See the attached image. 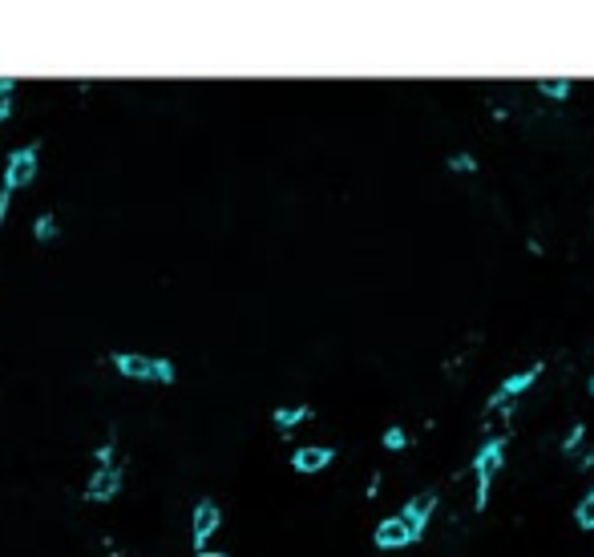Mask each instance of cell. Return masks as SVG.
<instances>
[{"label":"cell","instance_id":"obj_9","mask_svg":"<svg viewBox=\"0 0 594 557\" xmlns=\"http://www.w3.org/2000/svg\"><path fill=\"white\" fill-rule=\"evenodd\" d=\"M122 489V468H98L85 484V500H114Z\"/></svg>","mask_w":594,"mask_h":557},{"label":"cell","instance_id":"obj_3","mask_svg":"<svg viewBox=\"0 0 594 557\" xmlns=\"http://www.w3.org/2000/svg\"><path fill=\"white\" fill-rule=\"evenodd\" d=\"M432 509H437V492H416L413 500H405V509H400V521L408 525V533H413V541L424 537V529H429L432 521Z\"/></svg>","mask_w":594,"mask_h":557},{"label":"cell","instance_id":"obj_12","mask_svg":"<svg viewBox=\"0 0 594 557\" xmlns=\"http://www.w3.org/2000/svg\"><path fill=\"white\" fill-rule=\"evenodd\" d=\"M574 521H578V529H586V533L594 529V489L586 492L582 500H578V509H574Z\"/></svg>","mask_w":594,"mask_h":557},{"label":"cell","instance_id":"obj_21","mask_svg":"<svg viewBox=\"0 0 594 557\" xmlns=\"http://www.w3.org/2000/svg\"><path fill=\"white\" fill-rule=\"evenodd\" d=\"M590 396H594V376H590Z\"/></svg>","mask_w":594,"mask_h":557},{"label":"cell","instance_id":"obj_4","mask_svg":"<svg viewBox=\"0 0 594 557\" xmlns=\"http://www.w3.org/2000/svg\"><path fill=\"white\" fill-rule=\"evenodd\" d=\"M542 376V363H534V368H526V371H518V376H505L502 379V387H497L494 396H489V408H502L505 400H518L526 387H534V379Z\"/></svg>","mask_w":594,"mask_h":557},{"label":"cell","instance_id":"obj_2","mask_svg":"<svg viewBox=\"0 0 594 557\" xmlns=\"http://www.w3.org/2000/svg\"><path fill=\"white\" fill-rule=\"evenodd\" d=\"M37 166H41V145H21V150H13L9 161H4V186H0V190L4 194L25 190V186L37 178Z\"/></svg>","mask_w":594,"mask_h":557},{"label":"cell","instance_id":"obj_18","mask_svg":"<svg viewBox=\"0 0 594 557\" xmlns=\"http://www.w3.org/2000/svg\"><path fill=\"white\" fill-rule=\"evenodd\" d=\"M582 436H586V424H574V428H570V436H566V440H562V452H566V457H570V452H574L578 444H582Z\"/></svg>","mask_w":594,"mask_h":557},{"label":"cell","instance_id":"obj_5","mask_svg":"<svg viewBox=\"0 0 594 557\" xmlns=\"http://www.w3.org/2000/svg\"><path fill=\"white\" fill-rule=\"evenodd\" d=\"M332 460H336V448H328V444H303V448L292 452L295 473H324Z\"/></svg>","mask_w":594,"mask_h":557},{"label":"cell","instance_id":"obj_19","mask_svg":"<svg viewBox=\"0 0 594 557\" xmlns=\"http://www.w3.org/2000/svg\"><path fill=\"white\" fill-rule=\"evenodd\" d=\"M93 460H98V468H114V440L101 444V448L93 452Z\"/></svg>","mask_w":594,"mask_h":557},{"label":"cell","instance_id":"obj_17","mask_svg":"<svg viewBox=\"0 0 594 557\" xmlns=\"http://www.w3.org/2000/svg\"><path fill=\"white\" fill-rule=\"evenodd\" d=\"M405 444H408V436H405V428H400V424L384 428V448H405Z\"/></svg>","mask_w":594,"mask_h":557},{"label":"cell","instance_id":"obj_15","mask_svg":"<svg viewBox=\"0 0 594 557\" xmlns=\"http://www.w3.org/2000/svg\"><path fill=\"white\" fill-rule=\"evenodd\" d=\"M13 89H17V81H13V77H0V121L13 113Z\"/></svg>","mask_w":594,"mask_h":557},{"label":"cell","instance_id":"obj_13","mask_svg":"<svg viewBox=\"0 0 594 557\" xmlns=\"http://www.w3.org/2000/svg\"><path fill=\"white\" fill-rule=\"evenodd\" d=\"M33 239H37V242L57 239V218H53V214H41V218H37V222H33Z\"/></svg>","mask_w":594,"mask_h":557},{"label":"cell","instance_id":"obj_8","mask_svg":"<svg viewBox=\"0 0 594 557\" xmlns=\"http://www.w3.org/2000/svg\"><path fill=\"white\" fill-rule=\"evenodd\" d=\"M372 541H376V549H405V545H413V533H408V525L400 517H384L376 525Z\"/></svg>","mask_w":594,"mask_h":557},{"label":"cell","instance_id":"obj_10","mask_svg":"<svg viewBox=\"0 0 594 557\" xmlns=\"http://www.w3.org/2000/svg\"><path fill=\"white\" fill-rule=\"evenodd\" d=\"M271 420H275L279 432H292V428H300L303 420H311V408H308V404H295V408H275V412H271Z\"/></svg>","mask_w":594,"mask_h":557},{"label":"cell","instance_id":"obj_14","mask_svg":"<svg viewBox=\"0 0 594 557\" xmlns=\"http://www.w3.org/2000/svg\"><path fill=\"white\" fill-rule=\"evenodd\" d=\"M174 379H179L174 363H170V360H162V355H154V384H166V387H170Z\"/></svg>","mask_w":594,"mask_h":557},{"label":"cell","instance_id":"obj_11","mask_svg":"<svg viewBox=\"0 0 594 557\" xmlns=\"http://www.w3.org/2000/svg\"><path fill=\"white\" fill-rule=\"evenodd\" d=\"M570 89H574V85H570L566 77H542V81H537V93L550 97V101H566Z\"/></svg>","mask_w":594,"mask_h":557},{"label":"cell","instance_id":"obj_6","mask_svg":"<svg viewBox=\"0 0 594 557\" xmlns=\"http://www.w3.org/2000/svg\"><path fill=\"white\" fill-rule=\"evenodd\" d=\"M223 521V509L214 505V500H198L195 505V521H190V533H195V549H203L206 541H211V533L219 529Z\"/></svg>","mask_w":594,"mask_h":557},{"label":"cell","instance_id":"obj_7","mask_svg":"<svg viewBox=\"0 0 594 557\" xmlns=\"http://www.w3.org/2000/svg\"><path fill=\"white\" fill-rule=\"evenodd\" d=\"M114 368L122 371L126 379H150L154 384V355H138V352H114L109 355Z\"/></svg>","mask_w":594,"mask_h":557},{"label":"cell","instance_id":"obj_20","mask_svg":"<svg viewBox=\"0 0 594 557\" xmlns=\"http://www.w3.org/2000/svg\"><path fill=\"white\" fill-rule=\"evenodd\" d=\"M195 557H231V553H223V549H211V553H206V549H198Z\"/></svg>","mask_w":594,"mask_h":557},{"label":"cell","instance_id":"obj_1","mask_svg":"<svg viewBox=\"0 0 594 557\" xmlns=\"http://www.w3.org/2000/svg\"><path fill=\"white\" fill-rule=\"evenodd\" d=\"M502 465H505V436H494V440H485L477 452H473V476H477V500H473V505L477 509L489 505L494 476L502 473Z\"/></svg>","mask_w":594,"mask_h":557},{"label":"cell","instance_id":"obj_16","mask_svg":"<svg viewBox=\"0 0 594 557\" xmlns=\"http://www.w3.org/2000/svg\"><path fill=\"white\" fill-rule=\"evenodd\" d=\"M449 170H453V174H473V170H477V158H473V153H453V158H449Z\"/></svg>","mask_w":594,"mask_h":557}]
</instances>
